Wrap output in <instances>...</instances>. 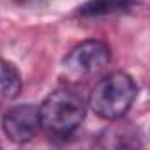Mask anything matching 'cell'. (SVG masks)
I'll use <instances>...</instances> for the list:
<instances>
[{"label":"cell","instance_id":"3","mask_svg":"<svg viewBox=\"0 0 150 150\" xmlns=\"http://www.w3.org/2000/svg\"><path fill=\"white\" fill-rule=\"evenodd\" d=\"M111 58L110 46L97 39H88L74 46L62 62L64 74L71 81L87 80L101 72Z\"/></svg>","mask_w":150,"mask_h":150},{"label":"cell","instance_id":"6","mask_svg":"<svg viewBox=\"0 0 150 150\" xmlns=\"http://www.w3.org/2000/svg\"><path fill=\"white\" fill-rule=\"evenodd\" d=\"M21 90V76L18 69L0 58V103H9L18 97Z\"/></svg>","mask_w":150,"mask_h":150},{"label":"cell","instance_id":"1","mask_svg":"<svg viewBox=\"0 0 150 150\" xmlns=\"http://www.w3.org/2000/svg\"><path fill=\"white\" fill-rule=\"evenodd\" d=\"M85 113L87 103L72 85H58L39 106L41 127L55 138L72 134L81 125Z\"/></svg>","mask_w":150,"mask_h":150},{"label":"cell","instance_id":"5","mask_svg":"<svg viewBox=\"0 0 150 150\" xmlns=\"http://www.w3.org/2000/svg\"><path fill=\"white\" fill-rule=\"evenodd\" d=\"M132 4H134V0H88V2L78 7L76 14L83 18H97V16L127 11Z\"/></svg>","mask_w":150,"mask_h":150},{"label":"cell","instance_id":"2","mask_svg":"<svg viewBox=\"0 0 150 150\" xmlns=\"http://www.w3.org/2000/svg\"><path fill=\"white\" fill-rule=\"evenodd\" d=\"M138 87L127 72L115 71L103 78L92 90L88 104L103 120H118L132 106Z\"/></svg>","mask_w":150,"mask_h":150},{"label":"cell","instance_id":"4","mask_svg":"<svg viewBox=\"0 0 150 150\" xmlns=\"http://www.w3.org/2000/svg\"><path fill=\"white\" fill-rule=\"evenodd\" d=\"M2 127L14 143H27L34 139L41 129L39 108L34 104H20L11 108L2 118Z\"/></svg>","mask_w":150,"mask_h":150}]
</instances>
